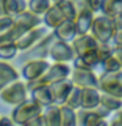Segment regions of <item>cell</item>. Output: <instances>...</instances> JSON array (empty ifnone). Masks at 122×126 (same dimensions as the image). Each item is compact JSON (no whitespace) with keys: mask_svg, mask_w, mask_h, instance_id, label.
<instances>
[{"mask_svg":"<svg viewBox=\"0 0 122 126\" xmlns=\"http://www.w3.org/2000/svg\"><path fill=\"white\" fill-rule=\"evenodd\" d=\"M100 105L104 106V108L106 110H109L110 113L120 112L121 106H122V98L121 97L112 96V94L101 93L100 94Z\"/></svg>","mask_w":122,"mask_h":126,"instance_id":"obj_23","label":"cell"},{"mask_svg":"<svg viewBox=\"0 0 122 126\" xmlns=\"http://www.w3.org/2000/svg\"><path fill=\"white\" fill-rule=\"evenodd\" d=\"M42 110L43 108H41L37 102H34L31 98H28L22 104L15 106V109L12 110L11 114V120L15 122L16 126H22L29 120L42 114Z\"/></svg>","mask_w":122,"mask_h":126,"instance_id":"obj_4","label":"cell"},{"mask_svg":"<svg viewBox=\"0 0 122 126\" xmlns=\"http://www.w3.org/2000/svg\"><path fill=\"white\" fill-rule=\"evenodd\" d=\"M116 29L114 18L106 17L104 15L94 16L89 33L98 43H110Z\"/></svg>","mask_w":122,"mask_h":126,"instance_id":"obj_1","label":"cell"},{"mask_svg":"<svg viewBox=\"0 0 122 126\" xmlns=\"http://www.w3.org/2000/svg\"><path fill=\"white\" fill-rule=\"evenodd\" d=\"M80 96H81V89L74 85L70 94L66 98L64 106H67V108H70L72 110H79L80 109Z\"/></svg>","mask_w":122,"mask_h":126,"instance_id":"obj_29","label":"cell"},{"mask_svg":"<svg viewBox=\"0 0 122 126\" xmlns=\"http://www.w3.org/2000/svg\"><path fill=\"white\" fill-rule=\"evenodd\" d=\"M108 126H122V121H121V112H117L116 117L112 120L110 124H108Z\"/></svg>","mask_w":122,"mask_h":126,"instance_id":"obj_36","label":"cell"},{"mask_svg":"<svg viewBox=\"0 0 122 126\" xmlns=\"http://www.w3.org/2000/svg\"><path fill=\"white\" fill-rule=\"evenodd\" d=\"M1 16H5V12H4V0H0V17Z\"/></svg>","mask_w":122,"mask_h":126,"instance_id":"obj_37","label":"cell"},{"mask_svg":"<svg viewBox=\"0 0 122 126\" xmlns=\"http://www.w3.org/2000/svg\"><path fill=\"white\" fill-rule=\"evenodd\" d=\"M63 21H64V17H63L58 4H51V7L42 16V22L45 24V26L47 29H51V30H54Z\"/></svg>","mask_w":122,"mask_h":126,"instance_id":"obj_19","label":"cell"},{"mask_svg":"<svg viewBox=\"0 0 122 126\" xmlns=\"http://www.w3.org/2000/svg\"><path fill=\"white\" fill-rule=\"evenodd\" d=\"M97 89L100 93L122 98V72H102L97 76Z\"/></svg>","mask_w":122,"mask_h":126,"instance_id":"obj_3","label":"cell"},{"mask_svg":"<svg viewBox=\"0 0 122 126\" xmlns=\"http://www.w3.org/2000/svg\"><path fill=\"white\" fill-rule=\"evenodd\" d=\"M51 4L53 3L50 0H26V9L41 17L46 13V11L51 7Z\"/></svg>","mask_w":122,"mask_h":126,"instance_id":"obj_25","label":"cell"},{"mask_svg":"<svg viewBox=\"0 0 122 126\" xmlns=\"http://www.w3.org/2000/svg\"><path fill=\"white\" fill-rule=\"evenodd\" d=\"M112 51H113L112 43H98L97 49H96V53H97V57H98L100 63L102 61H105L106 58H109L110 55H112ZM98 66H100V64H98Z\"/></svg>","mask_w":122,"mask_h":126,"instance_id":"obj_31","label":"cell"},{"mask_svg":"<svg viewBox=\"0 0 122 126\" xmlns=\"http://www.w3.org/2000/svg\"><path fill=\"white\" fill-rule=\"evenodd\" d=\"M50 63L47 61H28L22 64L21 75L26 81H31L41 78L46 70L49 68Z\"/></svg>","mask_w":122,"mask_h":126,"instance_id":"obj_12","label":"cell"},{"mask_svg":"<svg viewBox=\"0 0 122 126\" xmlns=\"http://www.w3.org/2000/svg\"><path fill=\"white\" fill-rule=\"evenodd\" d=\"M100 91L97 88H84L81 89L80 96V109H94L100 105Z\"/></svg>","mask_w":122,"mask_h":126,"instance_id":"obj_18","label":"cell"},{"mask_svg":"<svg viewBox=\"0 0 122 126\" xmlns=\"http://www.w3.org/2000/svg\"><path fill=\"white\" fill-rule=\"evenodd\" d=\"M70 45L74 50L75 57H80V55H84L89 51H94L97 49L98 42L91 35V33H87L83 35H76Z\"/></svg>","mask_w":122,"mask_h":126,"instance_id":"obj_11","label":"cell"},{"mask_svg":"<svg viewBox=\"0 0 122 126\" xmlns=\"http://www.w3.org/2000/svg\"><path fill=\"white\" fill-rule=\"evenodd\" d=\"M59 9H61L63 17H64V20H67V21H74L75 17H76V8H75L72 0H63V1L61 4H58Z\"/></svg>","mask_w":122,"mask_h":126,"instance_id":"obj_30","label":"cell"},{"mask_svg":"<svg viewBox=\"0 0 122 126\" xmlns=\"http://www.w3.org/2000/svg\"><path fill=\"white\" fill-rule=\"evenodd\" d=\"M85 7L88 8L91 12L97 13L101 11V5H102V0H84Z\"/></svg>","mask_w":122,"mask_h":126,"instance_id":"obj_33","label":"cell"},{"mask_svg":"<svg viewBox=\"0 0 122 126\" xmlns=\"http://www.w3.org/2000/svg\"><path fill=\"white\" fill-rule=\"evenodd\" d=\"M47 33H49V29H47L46 26H42V25L34 28V29L28 30V32H25V33H22L15 41V45H16V47H17L18 53L29 50L31 46H34L37 42L41 41Z\"/></svg>","mask_w":122,"mask_h":126,"instance_id":"obj_7","label":"cell"},{"mask_svg":"<svg viewBox=\"0 0 122 126\" xmlns=\"http://www.w3.org/2000/svg\"><path fill=\"white\" fill-rule=\"evenodd\" d=\"M12 26H13V17L7 16V15L0 17V33L8 32Z\"/></svg>","mask_w":122,"mask_h":126,"instance_id":"obj_32","label":"cell"},{"mask_svg":"<svg viewBox=\"0 0 122 126\" xmlns=\"http://www.w3.org/2000/svg\"><path fill=\"white\" fill-rule=\"evenodd\" d=\"M54 41H55V37L53 32H49L41 41L37 42L34 46H31L29 50L20 53V55L17 57V61L22 63V64L28 61H47L50 46L53 45Z\"/></svg>","mask_w":122,"mask_h":126,"instance_id":"obj_2","label":"cell"},{"mask_svg":"<svg viewBox=\"0 0 122 126\" xmlns=\"http://www.w3.org/2000/svg\"><path fill=\"white\" fill-rule=\"evenodd\" d=\"M26 11V0H4V12L7 16L15 17Z\"/></svg>","mask_w":122,"mask_h":126,"instance_id":"obj_24","label":"cell"},{"mask_svg":"<svg viewBox=\"0 0 122 126\" xmlns=\"http://www.w3.org/2000/svg\"><path fill=\"white\" fill-rule=\"evenodd\" d=\"M30 98L34 102L41 106V108H47V106L53 105V97H51V92H50V87L49 85H42L38 88L33 89L31 92H29Z\"/></svg>","mask_w":122,"mask_h":126,"instance_id":"obj_20","label":"cell"},{"mask_svg":"<svg viewBox=\"0 0 122 126\" xmlns=\"http://www.w3.org/2000/svg\"><path fill=\"white\" fill-rule=\"evenodd\" d=\"M74 63V68L76 70H92L94 71L96 67H98L100 64V61H98L97 53L94 51H89L84 55H80V57H75L72 59Z\"/></svg>","mask_w":122,"mask_h":126,"instance_id":"obj_16","label":"cell"},{"mask_svg":"<svg viewBox=\"0 0 122 126\" xmlns=\"http://www.w3.org/2000/svg\"><path fill=\"white\" fill-rule=\"evenodd\" d=\"M20 79L18 71L11 63L5 61H0V91L4 89L7 85Z\"/></svg>","mask_w":122,"mask_h":126,"instance_id":"obj_17","label":"cell"},{"mask_svg":"<svg viewBox=\"0 0 122 126\" xmlns=\"http://www.w3.org/2000/svg\"><path fill=\"white\" fill-rule=\"evenodd\" d=\"M17 47L13 42H5V43H0V61H11L17 57Z\"/></svg>","mask_w":122,"mask_h":126,"instance_id":"obj_28","label":"cell"},{"mask_svg":"<svg viewBox=\"0 0 122 126\" xmlns=\"http://www.w3.org/2000/svg\"><path fill=\"white\" fill-rule=\"evenodd\" d=\"M96 126H108V122H106V121L104 120V121H101L100 124H98V125H96Z\"/></svg>","mask_w":122,"mask_h":126,"instance_id":"obj_38","label":"cell"},{"mask_svg":"<svg viewBox=\"0 0 122 126\" xmlns=\"http://www.w3.org/2000/svg\"><path fill=\"white\" fill-rule=\"evenodd\" d=\"M93 17H94V13L91 12L89 9H87V8L77 11L76 17H75V20H74L76 35H83V34L89 33V29H91V25H92Z\"/></svg>","mask_w":122,"mask_h":126,"instance_id":"obj_14","label":"cell"},{"mask_svg":"<svg viewBox=\"0 0 122 126\" xmlns=\"http://www.w3.org/2000/svg\"><path fill=\"white\" fill-rule=\"evenodd\" d=\"M22 126H43V120H42V114H39V116L31 118L29 120L28 122H25Z\"/></svg>","mask_w":122,"mask_h":126,"instance_id":"obj_34","label":"cell"},{"mask_svg":"<svg viewBox=\"0 0 122 126\" xmlns=\"http://www.w3.org/2000/svg\"><path fill=\"white\" fill-rule=\"evenodd\" d=\"M102 72H120L122 70V61L116 58L114 55H110L105 61H102L98 66Z\"/></svg>","mask_w":122,"mask_h":126,"instance_id":"obj_27","label":"cell"},{"mask_svg":"<svg viewBox=\"0 0 122 126\" xmlns=\"http://www.w3.org/2000/svg\"><path fill=\"white\" fill-rule=\"evenodd\" d=\"M43 126H61V114H59V106L50 105L42 110Z\"/></svg>","mask_w":122,"mask_h":126,"instance_id":"obj_22","label":"cell"},{"mask_svg":"<svg viewBox=\"0 0 122 126\" xmlns=\"http://www.w3.org/2000/svg\"><path fill=\"white\" fill-rule=\"evenodd\" d=\"M70 80L75 87L80 89L84 88H97V75L92 70H76L71 71Z\"/></svg>","mask_w":122,"mask_h":126,"instance_id":"obj_9","label":"cell"},{"mask_svg":"<svg viewBox=\"0 0 122 126\" xmlns=\"http://www.w3.org/2000/svg\"><path fill=\"white\" fill-rule=\"evenodd\" d=\"M0 126H16L15 122L11 120V117L0 116Z\"/></svg>","mask_w":122,"mask_h":126,"instance_id":"obj_35","label":"cell"},{"mask_svg":"<svg viewBox=\"0 0 122 126\" xmlns=\"http://www.w3.org/2000/svg\"><path fill=\"white\" fill-rule=\"evenodd\" d=\"M29 92L26 89L25 83L18 80H16L13 83H11L9 85H7L4 89L0 91V98L8 105H13L17 106L20 104H22L24 101L28 100Z\"/></svg>","mask_w":122,"mask_h":126,"instance_id":"obj_5","label":"cell"},{"mask_svg":"<svg viewBox=\"0 0 122 126\" xmlns=\"http://www.w3.org/2000/svg\"><path fill=\"white\" fill-rule=\"evenodd\" d=\"M49 87H50L51 97H53V105L62 106V105H64L66 98L70 94L74 84L68 78V79H64V80L53 83V84H50Z\"/></svg>","mask_w":122,"mask_h":126,"instance_id":"obj_10","label":"cell"},{"mask_svg":"<svg viewBox=\"0 0 122 126\" xmlns=\"http://www.w3.org/2000/svg\"><path fill=\"white\" fill-rule=\"evenodd\" d=\"M110 116V112L104 106L98 105L94 109H79L76 110L77 126H96L101 121L106 120Z\"/></svg>","mask_w":122,"mask_h":126,"instance_id":"obj_6","label":"cell"},{"mask_svg":"<svg viewBox=\"0 0 122 126\" xmlns=\"http://www.w3.org/2000/svg\"><path fill=\"white\" fill-rule=\"evenodd\" d=\"M101 15L110 18L122 16V0H102Z\"/></svg>","mask_w":122,"mask_h":126,"instance_id":"obj_21","label":"cell"},{"mask_svg":"<svg viewBox=\"0 0 122 126\" xmlns=\"http://www.w3.org/2000/svg\"><path fill=\"white\" fill-rule=\"evenodd\" d=\"M59 114H61V126H77L76 110L62 105L59 106Z\"/></svg>","mask_w":122,"mask_h":126,"instance_id":"obj_26","label":"cell"},{"mask_svg":"<svg viewBox=\"0 0 122 126\" xmlns=\"http://www.w3.org/2000/svg\"><path fill=\"white\" fill-rule=\"evenodd\" d=\"M53 34H54L55 39H58V41L71 43L72 39L76 37V30H75L74 21H67V20H64L62 24H59L53 30Z\"/></svg>","mask_w":122,"mask_h":126,"instance_id":"obj_15","label":"cell"},{"mask_svg":"<svg viewBox=\"0 0 122 126\" xmlns=\"http://www.w3.org/2000/svg\"><path fill=\"white\" fill-rule=\"evenodd\" d=\"M49 58L54 63H67L68 64L75 58V54H74V50L70 43L55 39L53 42V45L50 46Z\"/></svg>","mask_w":122,"mask_h":126,"instance_id":"obj_8","label":"cell"},{"mask_svg":"<svg viewBox=\"0 0 122 126\" xmlns=\"http://www.w3.org/2000/svg\"><path fill=\"white\" fill-rule=\"evenodd\" d=\"M50 1L53 3V4H61V3L63 1V0H50Z\"/></svg>","mask_w":122,"mask_h":126,"instance_id":"obj_39","label":"cell"},{"mask_svg":"<svg viewBox=\"0 0 122 126\" xmlns=\"http://www.w3.org/2000/svg\"><path fill=\"white\" fill-rule=\"evenodd\" d=\"M13 25L16 28H18L22 33H25L28 30L42 25V20L41 17H38V16H35L34 13H31L30 11L26 9L13 17Z\"/></svg>","mask_w":122,"mask_h":126,"instance_id":"obj_13","label":"cell"}]
</instances>
